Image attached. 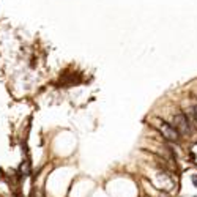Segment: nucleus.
I'll use <instances>...</instances> for the list:
<instances>
[{
	"label": "nucleus",
	"instance_id": "1",
	"mask_svg": "<svg viewBox=\"0 0 197 197\" xmlns=\"http://www.w3.org/2000/svg\"><path fill=\"white\" fill-rule=\"evenodd\" d=\"M156 126H158V129H159V133L162 134V137H166L167 140H170V142H178L180 140V136L182 134L178 133L173 125L164 122V120H159Z\"/></svg>",
	"mask_w": 197,
	"mask_h": 197
},
{
	"label": "nucleus",
	"instance_id": "4",
	"mask_svg": "<svg viewBox=\"0 0 197 197\" xmlns=\"http://www.w3.org/2000/svg\"><path fill=\"white\" fill-rule=\"evenodd\" d=\"M191 115H193V117L196 118V122H197V106L193 107V112H191Z\"/></svg>",
	"mask_w": 197,
	"mask_h": 197
},
{
	"label": "nucleus",
	"instance_id": "3",
	"mask_svg": "<svg viewBox=\"0 0 197 197\" xmlns=\"http://www.w3.org/2000/svg\"><path fill=\"white\" fill-rule=\"evenodd\" d=\"M191 182H193L194 188H197V173H193V175H191Z\"/></svg>",
	"mask_w": 197,
	"mask_h": 197
},
{
	"label": "nucleus",
	"instance_id": "5",
	"mask_svg": "<svg viewBox=\"0 0 197 197\" xmlns=\"http://www.w3.org/2000/svg\"><path fill=\"white\" fill-rule=\"evenodd\" d=\"M159 197H169V196H167V194H166V193H162V194H161V196H159Z\"/></svg>",
	"mask_w": 197,
	"mask_h": 197
},
{
	"label": "nucleus",
	"instance_id": "6",
	"mask_svg": "<svg viewBox=\"0 0 197 197\" xmlns=\"http://www.w3.org/2000/svg\"><path fill=\"white\" fill-rule=\"evenodd\" d=\"M193 197H197V196H193Z\"/></svg>",
	"mask_w": 197,
	"mask_h": 197
},
{
	"label": "nucleus",
	"instance_id": "2",
	"mask_svg": "<svg viewBox=\"0 0 197 197\" xmlns=\"http://www.w3.org/2000/svg\"><path fill=\"white\" fill-rule=\"evenodd\" d=\"M173 126L177 128V131L180 134H189L191 133V123H189V118L188 115L184 114H177L173 115Z\"/></svg>",
	"mask_w": 197,
	"mask_h": 197
}]
</instances>
